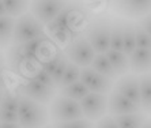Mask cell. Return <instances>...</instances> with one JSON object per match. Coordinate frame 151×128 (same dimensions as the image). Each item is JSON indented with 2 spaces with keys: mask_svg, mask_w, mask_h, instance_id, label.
<instances>
[{
  "mask_svg": "<svg viewBox=\"0 0 151 128\" xmlns=\"http://www.w3.org/2000/svg\"><path fill=\"white\" fill-rule=\"evenodd\" d=\"M87 11L82 6L81 3L70 0L67 6L59 12L56 18L53 21L56 22L60 27H67V29H74L76 30L78 26H81L84 22Z\"/></svg>",
  "mask_w": 151,
  "mask_h": 128,
  "instance_id": "9c48e42d",
  "label": "cell"
},
{
  "mask_svg": "<svg viewBox=\"0 0 151 128\" xmlns=\"http://www.w3.org/2000/svg\"><path fill=\"white\" fill-rule=\"evenodd\" d=\"M79 102H81L84 117L88 119L90 121H98L99 119L106 114L109 96L102 94V93L90 91Z\"/></svg>",
  "mask_w": 151,
  "mask_h": 128,
  "instance_id": "52a82bcc",
  "label": "cell"
},
{
  "mask_svg": "<svg viewBox=\"0 0 151 128\" xmlns=\"http://www.w3.org/2000/svg\"><path fill=\"white\" fill-rule=\"evenodd\" d=\"M3 15H8V14H7V11H6V7H4L3 0H0V17H3Z\"/></svg>",
  "mask_w": 151,
  "mask_h": 128,
  "instance_id": "74e56055",
  "label": "cell"
},
{
  "mask_svg": "<svg viewBox=\"0 0 151 128\" xmlns=\"http://www.w3.org/2000/svg\"><path fill=\"white\" fill-rule=\"evenodd\" d=\"M18 117L21 127H41L48 124V121L50 120L49 109L45 104L34 101L22 94H19Z\"/></svg>",
  "mask_w": 151,
  "mask_h": 128,
  "instance_id": "6da1fadb",
  "label": "cell"
},
{
  "mask_svg": "<svg viewBox=\"0 0 151 128\" xmlns=\"http://www.w3.org/2000/svg\"><path fill=\"white\" fill-rule=\"evenodd\" d=\"M68 1L70 0H32L30 12L46 25L56 18Z\"/></svg>",
  "mask_w": 151,
  "mask_h": 128,
  "instance_id": "8fae6325",
  "label": "cell"
},
{
  "mask_svg": "<svg viewBox=\"0 0 151 128\" xmlns=\"http://www.w3.org/2000/svg\"><path fill=\"white\" fill-rule=\"evenodd\" d=\"M136 48H151V36L143 29V26L136 25Z\"/></svg>",
  "mask_w": 151,
  "mask_h": 128,
  "instance_id": "4dcf8cb0",
  "label": "cell"
},
{
  "mask_svg": "<svg viewBox=\"0 0 151 128\" xmlns=\"http://www.w3.org/2000/svg\"><path fill=\"white\" fill-rule=\"evenodd\" d=\"M6 11L10 17L18 18L30 10L32 0H3Z\"/></svg>",
  "mask_w": 151,
  "mask_h": 128,
  "instance_id": "603a6c76",
  "label": "cell"
},
{
  "mask_svg": "<svg viewBox=\"0 0 151 128\" xmlns=\"http://www.w3.org/2000/svg\"><path fill=\"white\" fill-rule=\"evenodd\" d=\"M91 123L88 119L82 117V119H74V120H67V121H59L55 123V127H64V128H87L91 127Z\"/></svg>",
  "mask_w": 151,
  "mask_h": 128,
  "instance_id": "f546056e",
  "label": "cell"
},
{
  "mask_svg": "<svg viewBox=\"0 0 151 128\" xmlns=\"http://www.w3.org/2000/svg\"><path fill=\"white\" fill-rule=\"evenodd\" d=\"M82 117H84V114L79 101L59 94L50 102L49 119L53 123L74 120V119H82Z\"/></svg>",
  "mask_w": 151,
  "mask_h": 128,
  "instance_id": "277c9868",
  "label": "cell"
},
{
  "mask_svg": "<svg viewBox=\"0 0 151 128\" xmlns=\"http://www.w3.org/2000/svg\"><path fill=\"white\" fill-rule=\"evenodd\" d=\"M4 65V57H3V55L0 53V67H3Z\"/></svg>",
  "mask_w": 151,
  "mask_h": 128,
  "instance_id": "f35d334b",
  "label": "cell"
},
{
  "mask_svg": "<svg viewBox=\"0 0 151 128\" xmlns=\"http://www.w3.org/2000/svg\"><path fill=\"white\" fill-rule=\"evenodd\" d=\"M46 33L50 36V38L55 41L59 46L64 45L67 46L68 44H71L79 36V33L74 29H67V27H60L55 21H50L45 25Z\"/></svg>",
  "mask_w": 151,
  "mask_h": 128,
  "instance_id": "2e32d148",
  "label": "cell"
},
{
  "mask_svg": "<svg viewBox=\"0 0 151 128\" xmlns=\"http://www.w3.org/2000/svg\"><path fill=\"white\" fill-rule=\"evenodd\" d=\"M140 81V108L143 113L151 116V72L139 75Z\"/></svg>",
  "mask_w": 151,
  "mask_h": 128,
  "instance_id": "ac0fdd59",
  "label": "cell"
},
{
  "mask_svg": "<svg viewBox=\"0 0 151 128\" xmlns=\"http://www.w3.org/2000/svg\"><path fill=\"white\" fill-rule=\"evenodd\" d=\"M142 108L132 100L124 94L119 93L117 90H113L109 93V102H108V112L110 116H120V114L127 113H135V112H140ZM143 112V110H142Z\"/></svg>",
  "mask_w": 151,
  "mask_h": 128,
  "instance_id": "7c38bea8",
  "label": "cell"
},
{
  "mask_svg": "<svg viewBox=\"0 0 151 128\" xmlns=\"http://www.w3.org/2000/svg\"><path fill=\"white\" fill-rule=\"evenodd\" d=\"M129 70L139 75L151 72V48H136L129 55Z\"/></svg>",
  "mask_w": 151,
  "mask_h": 128,
  "instance_id": "9a60e30c",
  "label": "cell"
},
{
  "mask_svg": "<svg viewBox=\"0 0 151 128\" xmlns=\"http://www.w3.org/2000/svg\"><path fill=\"white\" fill-rule=\"evenodd\" d=\"M63 56H64V52L60 49V48H57V49L55 50V53H53L49 59H46L45 61H42L41 67L44 68L46 72H49V74L52 75L53 72H55V70L59 67V64H60V61H61V59H63Z\"/></svg>",
  "mask_w": 151,
  "mask_h": 128,
  "instance_id": "4316f807",
  "label": "cell"
},
{
  "mask_svg": "<svg viewBox=\"0 0 151 128\" xmlns=\"http://www.w3.org/2000/svg\"><path fill=\"white\" fill-rule=\"evenodd\" d=\"M0 121H7V123H15V124H19L18 112H12V110L0 108Z\"/></svg>",
  "mask_w": 151,
  "mask_h": 128,
  "instance_id": "d6a6232c",
  "label": "cell"
},
{
  "mask_svg": "<svg viewBox=\"0 0 151 128\" xmlns=\"http://www.w3.org/2000/svg\"><path fill=\"white\" fill-rule=\"evenodd\" d=\"M113 22L109 18H97L88 25L84 32V37L88 40L97 53H106L110 49V36H112Z\"/></svg>",
  "mask_w": 151,
  "mask_h": 128,
  "instance_id": "3957f363",
  "label": "cell"
},
{
  "mask_svg": "<svg viewBox=\"0 0 151 128\" xmlns=\"http://www.w3.org/2000/svg\"><path fill=\"white\" fill-rule=\"evenodd\" d=\"M3 91H4V90L0 89V104H1V98H3Z\"/></svg>",
  "mask_w": 151,
  "mask_h": 128,
  "instance_id": "ab89813d",
  "label": "cell"
},
{
  "mask_svg": "<svg viewBox=\"0 0 151 128\" xmlns=\"http://www.w3.org/2000/svg\"><path fill=\"white\" fill-rule=\"evenodd\" d=\"M113 8L129 18H142L151 10V0H114Z\"/></svg>",
  "mask_w": 151,
  "mask_h": 128,
  "instance_id": "4fadbf2b",
  "label": "cell"
},
{
  "mask_svg": "<svg viewBox=\"0 0 151 128\" xmlns=\"http://www.w3.org/2000/svg\"><path fill=\"white\" fill-rule=\"evenodd\" d=\"M15 27V18L10 15L0 17V48H6L8 44L12 42Z\"/></svg>",
  "mask_w": 151,
  "mask_h": 128,
  "instance_id": "d6986e66",
  "label": "cell"
},
{
  "mask_svg": "<svg viewBox=\"0 0 151 128\" xmlns=\"http://www.w3.org/2000/svg\"><path fill=\"white\" fill-rule=\"evenodd\" d=\"M139 25L143 26L144 30L147 33H150V36H151V14H147V15H144V17H142Z\"/></svg>",
  "mask_w": 151,
  "mask_h": 128,
  "instance_id": "e575fe53",
  "label": "cell"
},
{
  "mask_svg": "<svg viewBox=\"0 0 151 128\" xmlns=\"http://www.w3.org/2000/svg\"><path fill=\"white\" fill-rule=\"evenodd\" d=\"M106 56L109 59L110 64L113 65L114 71L117 72L119 76L128 74L129 70V56L123 52V50H116V49H109L106 52Z\"/></svg>",
  "mask_w": 151,
  "mask_h": 128,
  "instance_id": "e0dca14e",
  "label": "cell"
},
{
  "mask_svg": "<svg viewBox=\"0 0 151 128\" xmlns=\"http://www.w3.org/2000/svg\"><path fill=\"white\" fill-rule=\"evenodd\" d=\"M46 34L45 23H42L35 15L32 12H25L23 15L15 18L14 36H12V44H23L33 38L41 37Z\"/></svg>",
  "mask_w": 151,
  "mask_h": 128,
  "instance_id": "7a4b0ae2",
  "label": "cell"
},
{
  "mask_svg": "<svg viewBox=\"0 0 151 128\" xmlns=\"http://www.w3.org/2000/svg\"><path fill=\"white\" fill-rule=\"evenodd\" d=\"M19 124H15V123H7V121H0V128H14L18 127Z\"/></svg>",
  "mask_w": 151,
  "mask_h": 128,
  "instance_id": "8d00e7d4",
  "label": "cell"
},
{
  "mask_svg": "<svg viewBox=\"0 0 151 128\" xmlns=\"http://www.w3.org/2000/svg\"><path fill=\"white\" fill-rule=\"evenodd\" d=\"M68 64H70V59L67 57V55L64 53L63 59H61V61H60L59 64V67L55 70V72L52 74V79H53V82H55V86H56V89L59 87L60 82L63 81V76L64 74H65V71H67V68H68Z\"/></svg>",
  "mask_w": 151,
  "mask_h": 128,
  "instance_id": "f1b7e54d",
  "label": "cell"
},
{
  "mask_svg": "<svg viewBox=\"0 0 151 128\" xmlns=\"http://www.w3.org/2000/svg\"><path fill=\"white\" fill-rule=\"evenodd\" d=\"M30 76L35 78L37 81H40L41 83H44V85L50 86V87H55V89H56V86H55V82H53V79H52V75H50L49 72H46L42 67H38L34 72H33L32 75H30Z\"/></svg>",
  "mask_w": 151,
  "mask_h": 128,
  "instance_id": "1f68e13d",
  "label": "cell"
},
{
  "mask_svg": "<svg viewBox=\"0 0 151 128\" xmlns=\"http://www.w3.org/2000/svg\"><path fill=\"white\" fill-rule=\"evenodd\" d=\"M17 91H18V94L26 96L34 101L45 104V105L52 102V100L55 98V96H56L55 87L44 85V83H41L40 81L33 78V76H26V78H23V81L18 85Z\"/></svg>",
  "mask_w": 151,
  "mask_h": 128,
  "instance_id": "5b68a950",
  "label": "cell"
},
{
  "mask_svg": "<svg viewBox=\"0 0 151 128\" xmlns=\"http://www.w3.org/2000/svg\"><path fill=\"white\" fill-rule=\"evenodd\" d=\"M7 64L10 71H12L14 74L19 75L22 78L30 76L38 68L27 59L25 50L22 48V44H12V46L8 49Z\"/></svg>",
  "mask_w": 151,
  "mask_h": 128,
  "instance_id": "ba28073f",
  "label": "cell"
},
{
  "mask_svg": "<svg viewBox=\"0 0 151 128\" xmlns=\"http://www.w3.org/2000/svg\"><path fill=\"white\" fill-rule=\"evenodd\" d=\"M136 49V25L124 22V52L129 56Z\"/></svg>",
  "mask_w": 151,
  "mask_h": 128,
  "instance_id": "cb8c5ba5",
  "label": "cell"
},
{
  "mask_svg": "<svg viewBox=\"0 0 151 128\" xmlns=\"http://www.w3.org/2000/svg\"><path fill=\"white\" fill-rule=\"evenodd\" d=\"M114 120L117 123V128H135L142 127L146 123V116L140 112H135V113H127L114 116Z\"/></svg>",
  "mask_w": 151,
  "mask_h": 128,
  "instance_id": "44dd1931",
  "label": "cell"
},
{
  "mask_svg": "<svg viewBox=\"0 0 151 128\" xmlns=\"http://www.w3.org/2000/svg\"><path fill=\"white\" fill-rule=\"evenodd\" d=\"M64 53L67 55V57L72 63L78 64L79 67H87L91 65L97 52L86 37L78 36L72 42L64 48Z\"/></svg>",
  "mask_w": 151,
  "mask_h": 128,
  "instance_id": "8992f818",
  "label": "cell"
},
{
  "mask_svg": "<svg viewBox=\"0 0 151 128\" xmlns=\"http://www.w3.org/2000/svg\"><path fill=\"white\" fill-rule=\"evenodd\" d=\"M91 67L94 68L95 71L101 72V74L106 75V76H109V78H112V79H116L117 76H119L117 72L114 71L113 65L110 64L106 53H97L95 55L94 60H93V63H91Z\"/></svg>",
  "mask_w": 151,
  "mask_h": 128,
  "instance_id": "7402d4cb",
  "label": "cell"
},
{
  "mask_svg": "<svg viewBox=\"0 0 151 128\" xmlns=\"http://www.w3.org/2000/svg\"><path fill=\"white\" fill-rule=\"evenodd\" d=\"M110 49H124V22L117 19L112 25V36H110ZM124 52V50H123Z\"/></svg>",
  "mask_w": 151,
  "mask_h": 128,
  "instance_id": "d4e9b609",
  "label": "cell"
},
{
  "mask_svg": "<svg viewBox=\"0 0 151 128\" xmlns=\"http://www.w3.org/2000/svg\"><path fill=\"white\" fill-rule=\"evenodd\" d=\"M6 78H7V72H6V67H0V89L4 90L6 86H7V82H6Z\"/></svg>",
  "mask_w": 151,
  "mask_h": 128,
  "instance_id": "d590c367",
  "label": "cell"
},
{
  "mask_svg": "<svg viewBox=\"0 0 151 128\" xmlns=\"http://www.w3.org/2000/svg\"><path fill=\"white\" fill-rule=\"evenodd\" d=\"M79 81L84 83L88 87L90 91L102 93V94H109L113 89V79L95 71L91 65L81 67V75Z\"/></svg>",
  "mask_w": 151,
  "mask_h": 128,
  "instance_id": "30bf717a",
  "label": "cell"
},
{
  "mask_svg": "<svg viewBox=\"0 0 151 128\" xmlns=\"http://www.w3.org/2000/svg\"><path fill=\"white\" fill-rule=\"evenodd\" d=\"M97 127H112V128H117V123L114 120V116L112 117H101L98 121H97Z\"/></svg>",
  "mask_w": 151,
  "mask_h": 128,
  "instance_id": "836d02e7",
  "label": "cell"
},
{
  "mask_svg": "<svg viewBox=\"0 0 151 128\" xmlns=\"http://www.w3.org/2000/svg\"><path fill=\"white\" fill-rule=\"evenodd\" d=\"M114 90L128 97L129 100L140 105V81L135 74L121 75L120 79L114 83Z\"/></svg>",
  "mask_w": 151,
  "mask_h": 128,
  "instance_id": "5bb4252c",
  "label": "cell"
},
{
  "mask_svg": "<svg viewBox=\"0 0 151 128\" xmlns=\"http://www.w3.org/2000/svg\"><path fill=\"white\" fill-rule=\"evenodd\" d=\"M60 96H64V97H70L72 100H76V101H81L86 94L90 93L88 87L84 85L82 81H76V82L71 83V85L67 86H63V87H59V91H57Z\"/></svg>",
  "mask_w": 151,
  "mask_h": 128,
  "instance_id": "ffe728a7",
  "label": "cell"
},
{
  "mask_svg": "<svg viewBox=\"0 0 151 128\" xmlns=\"http://www.w3.org/2000/svg\"><path fill=\"white\" fill-rule=\"evenodd\" d=\"M18 106H19V94H12V93L4 90L0 108L12 110V112H18Z\"/></svg>",
  "mask_w": 151,
  "mask_h": 128,
  "instance_id": "83f0119b",
  "label": "cell"
},
{
  "mask_svg": "<svg viewBox=\"0 0 151 128\" xmlns=\"http://www.w3.org/2000/svg\"><path fill=\"white\" fill-rule=\"evenodd\" d=\"M79 75H81V67H79L78 64L72 63V61L70 60V64H68L67 71H65V74H64L63 81L60 82L59 87H63V86L71 85V83H74V82H76V81H79ZM59 87H57V89H59Z\"/></svg>",
  "mask_w": 151,
  "mask_h": 128,
  "instance_id": "484cf974",
  "label": "cell"
}]
</instances>
